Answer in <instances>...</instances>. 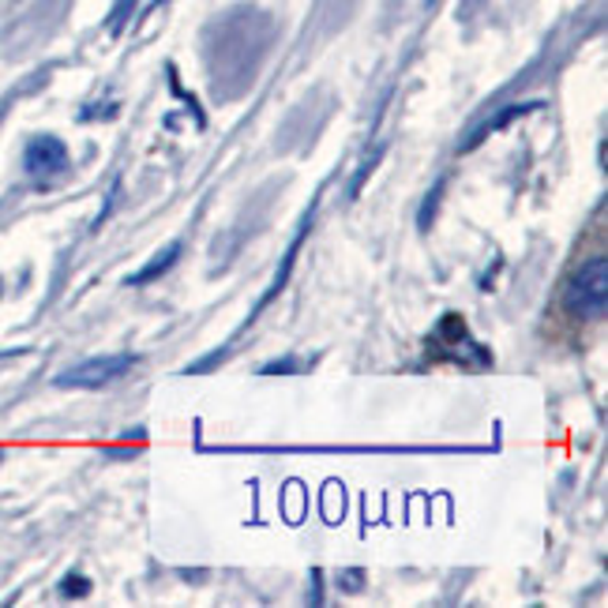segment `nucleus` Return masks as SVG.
<instances>
[{
	"label": "nucleus",
	"mask_w": 608,
	"mask_h": 608,
	"mask_svg": "<svg viewBox=\"0 0 608 608\" xmlns=\"http://www.w3.org/2000/svg\"><path fill=\"white\" fill-rule=\"evenodd\" d=\"M563 308L582 323L605 320L608 312V259L605 256H590L575 267V275L567 278L563 286Z\"/></svg>",
	"instance_id": "f257e3e1"
},
{
	"label": "nucleus",
	"mask_w": 608,
	"mask_h": 608,
	"mask_svg": "<svg viewBox=\"0 0 608 608\" xmlns=\"http://www.w3.org/2000/svg\"><path fill=\"white\" fill-rule=\"evenodd\" d=\"M136 364H139L136 353H106V357H90L84 364H76V369H65L53 383L65 391H76V388L95 391V388H106V383H114L120 376H128Z\"/></svg>",
	"instance_id": "f03ea898"
},
{
	"label": "nucleus",
	"mask_w": 608,
	"mask_h": 608,
	"mask_svg": "<svg viewBox=\"0 0 608 608\" xmlns=\"http://www.w3.org/2000/svg\"><path fill=\"white\" fill-rule=\"evenodd\" d=\"M23 169L35 180L60 177L68 169V147L57 136H35L23 150Z\"/></svg>",
	"instance_id": "7ed1b4c3"
},
{
	"label": "nucleus",
	"mask_w": 608,
	"mask_h": 608,
	"mask_svg": "<svg viewBox=\"0 0 608 608\" xmlns=\"http://www.w3.org/2000/svg\"><path fill=\"white\" fill-rule=\"evenodd\" d=\"M541 106H545V101H514V106H503V109H496V114L484 117L481 125H473L470 131H465V136H462V144H459V150L465 155V150L481 147L484 139L492 136V131H503V128H511L519 117H530L533 109H541Z\"/></svg>",
	"instance_id": "20e7f679"
},
{
	"label": "nucleus",
	"mask_w": 608,
	"mask_h": 608,
	"mask_svg": "<svg viewBox=\"0 0 608 608\" xmlns=\"http://www.w3.org/2000/svg\"><path fill=\"white\" fill-rule=\"evenodd\" d=\"M308 226H312V215H304V222H301V229H297V237H293V245H290V252L282 256V263H278V275H275V282H271V290H267V297H263L259 304H256V312L259 308H267L271 301L278 297L282 293V286H286V278H290V271H293V263H297V252H301V245H304V237H308ZM256 312H252V320H256ZM248 320V323H252Z\"/></svg>",
	"instance_id": "39448f33"
},
{
	"label": "nucleus",
	"mask_w": 608,
	"mask_h": 608,
	"mask_svg": "<svg viewBox=\"0 0 608 608\" xmlns=\"http://www.w3.org/2000/svg\"><path fill=\"white\" fill-rule=\"evenodd\" d=\"M180 252H185V245H180V241H169V245L161 248L158 256L147 263V267H139L136 275H128V278H125V286H150V282H158V278L166 275V271L180 259Z\"/></svg>",
	"instance_id": "423d86ee"
},
{
	"label": "nucleus",
	"mask_w": 608,
	"mask_h": 608,
	"mask_svg": "<svg viewBox=\"0 0 608 608\" xmlns=\"http://www.w3.org/2000/svg\"><path fill=\"white\" fill-rule=\"evenodd\" d=\"M87 594H90L87 575L72 571V575H65V579H60V597H68V601H76V597H87Z\"/></svg>",
	"instance_id": "0eeeda50"
},
{
	"label": "nucleus",
	"mask_w": 608,
	"mask_h": 608,
	"mask_svg": "<svg viewBox=\"0 0 608 608\" xmlns=\"http://www.w3.org/2000/svg\"><path fill=\"white\" fill-rule=\"evenodd\" d=\"M440 196H443V185H432V192L424 196V207H421V215H418V226L421 229H429L432 226V218H435V207H440Z\"/></svg>",
	"instance_id": "6e6552de"
},
{
	"label": "nucleus",
	"mask_w": 608,
	"mask_h": 608,
	"mask_svg": "<svg viewBox=\"0 0 608 608\" xmlns=\"http://www.w3.org/2000/svg\"><path fill=\"white\" fill-rule=\"evenodd\" d=\"M364 582H369V575L361 571V567H353V571H339V586L346 594H361L364 590Z\"/></svg>",
	"instance_id": "1a4fd4ad"
},
{
	"label": "nucleus",
	"mask_w": 608,
	"mask_h": 608,
	"mask_svg": "<svg viewBox=\"0 0 608 608\" xmlns=\"http://www.w3.org/2000/svg\"><path fill=\"white\" fill-rule=\"evenodd\" d=\"M290 372H297V361L282 357V361H271V364H263V369H259V376H290Z\"/></svg>",
	"instance_id": "9d476101"
},
{
	"label": "nucleus",
	"mask_w": 608,
	"mask_h": 608,
	"mask_svg": "<svg viewBox=\"0 0 608 608\" xmlns=\"http://www.w3.org/2000/svg\"><path fill=\"white\" fill-rule=\"evenodd\" d=\"M0 462H4V451H0Z\"/></svg>",
	"instance_id": "9b49d317"
},
{
	"label": "nucleus",
	"mask_w": 608,
	"mask_h": 608,
	"mask_svg": "<svg viewBox=\"0 0 608 608\" xmlns=\"http://www.w3.org/2000/svg\"><path fill=\"white\" fill-rule=\"evenodd\" d=\"M429 4H435V0H429Z\"/></svg>",
	"instance_id": "f8f14e48"
}]
</instances>
